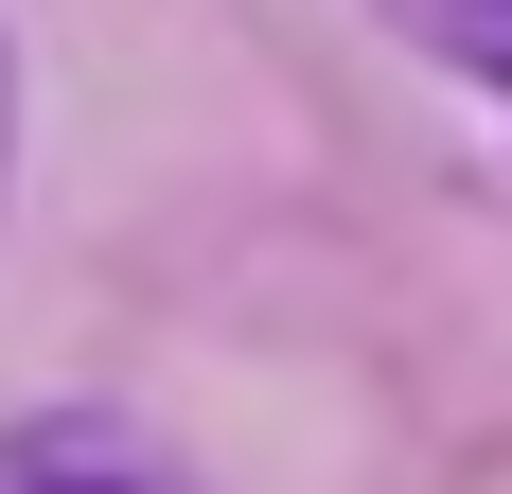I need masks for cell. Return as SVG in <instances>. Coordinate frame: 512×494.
I'll return each mask as SVG.
<instances>
[{
	"mask_svg": "<svg viewBox=\"0 0 512 494\" xmlns=\"http://www.w3.org/2000/svg\"><path fill=\"white\" fill-rule=\"evenodd\" d=\"M0 494H195V477L106 406H36V424H0Z\"/></svg>",
	"mask_w": 512,
	"mask_h": 494,
	"instance_id": "6da1fadb",
	"label": "cell"
},
{
	"mask_svg": "<svg viewBox=\"0 0 512 494\" xmlns=\"http://www.w3.org/2000/svg\"><path fill=\"white\" fill-rule=\"evenodd\" d=\"M371 18H389V36H407L424 71H460V89L512 124V0H371Z\"/></svg>",
	"mask_w": 512,
	"mask_h": 494,
	"instance_id": "7a4b0ae2",
	"label": "cell"
},
{
	"mask_svg": "<svg viewBox=\"0 0 512 494\" xmlns=\"http://www.w3.org/2000/svg\"><path fill=\"white\" fill-rule=\"evenodd\" d=\"M0 195H18V36H0Z\"/></svg>",
	"mask_w": 512,
	"mask_h": 494,
	"instance_id": "3957f363",
	"label": "cell"
}]
</instances>
